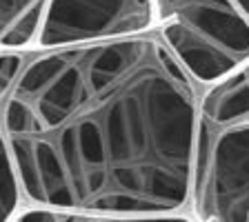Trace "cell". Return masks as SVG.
<instances>
[{
	"label": "cell",
	"mask_w": 249,
	"mask_h": 222,
	"mask_svg": "<svg viewBox=\"0 0 249 222\" xmlns=\"http://www.w3.org/2000/svg\"><path fill=\"white\" fill-rule=\"evenodd\" d=\"M200 96L156 34L0 49L16 220H192Z\"/></svg>",
	"instance_id": "cell-1"
},
{
	"label": "cell",
	"mask_w": 249,
	"mask_h": 222,
	"mask_svg": "<svg viewBox=\"0 0 249 222\" xmlns=\"http://www.w3.org/2000/svg\"><path fill=\"white\" fill-rule=\"evenodd\" d=\"M192 220L249 222V62L202 89Z\"/></svg>",
	"instance_id": "cell-2"
},
{
	"label": "cell",
	"mask_w": 249,
	"mask_h": 222,
	"mask_svg": "<svg viewBox=\"0 0 249 222\" xmlns=\"http://www.w3.org/2000/svg\"><path fill=\"white\" fill-rule=\"evenodd\" d=\"M156 36L202 89L249 62V20L236 0H154Z\"/></svg>",
	"instance_id": "cell-3"
},
{
	"label": "cell",
	"mask_w": 249,
	"mask_h": 222,
	"mask_svg": "<svg viewBox=\"0 0 249 222\" xmlns=\"http://www.w3.org/2000/svg\"><path fill=\"white\" fill-rule=\"evenodd\" d=\"M156 34L154 0H49L34 47Z\"/></svg>",
	"instance_id": "cell-4"
},
{
	"label": "cell",
	"mask_w": 249,
	"mask_h": 222,
	"mask_svg": "<svg viewBox=\"0 0 249 222\" xmlns=\"http://www.w3.org/2000/svg\"><path fill=\"white\" fill-rule=\"evenodd\" d=\"M49 0H0V49H29Z\"/></svg>",
	"instance_id": "cell-5"
},
{
	"label": "cell",
	"mask_w": 249,
	"mask_h": 222,
	"mask_svg": "<svg viewBox=\"0 0 249 222\" xmlns=\"http://www.w3.org/2000/svg\"><path fill=\"white\" fill-rule=\"evenodd\" d=\"M22 207H25L22 189L18 182L7 138L0 127V222H16Z\"/></svg>",
	"instance_id": "cell-6"
},
{
	"label": "cell",
	"mask_w": 249,
	"mask_h": 222,
	"mask_svg": "<svg viewBox=\"0 0 249 222\" xmlns=\"http://www.w3.org/2000/svg\"><path fill=\"white\" fill-rule=\"evenodd\" d=\"M236 5L240 7V11L247 16V20H249V0H236Z\"/></svg>",
	"instance_id": "cell-7"
}]
</instances>
